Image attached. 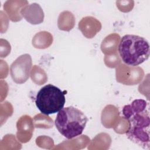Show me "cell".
<instances>
[{
	"mask_svg": "<svg viewBox=\"0 0 150 150\" xmlns=\"http://www.w3.org/2000/svg\"><path fill=\"white\" fill-rule=\"evenodd\" d=\"M150 107L149 102L136 99L122 108V114L129 124L127 138L144 149H150Z\"/></svg>",
	"mask_w": 150,
	"mask_h": 150,
	"instance_id": "cell-1",
	"label": "cell"
},
{
	"mask_svg": "<svg viewBox=\"0 0 150 150\" xmlns=\"http://www.w3.org/2000/svg\"><path fill=\"white\" fill-rule=\"evenodd\" d=\"M122 61L131 66H138L148 60L150 54L148 40L135 35H125L120 42L118 48Z\"/></svg>",
	"mask_w": 150,
	"mask_h": 150,
	"instance_id": "cell-2",
	"label": "cell"
},
{
	"mask_svg": "<svg viewBox=\"0 0 150 150\" xmlns=\"http://www.w3.org/2000/svg\"><path fill=\"white\" fill-rule=\"evenodd\" d=\"M87 121V117L81 110L70 106L57 112L54 124L60 134L71 139L82 134Z\"/></svg>",
	"mask_w": 150,
	"mask_h": 150,
	"instance_id": "cell-3",
	"label": "cell"
},
{
	"mask_svg": "<svg viewBox=\"0 0 150 150\" xmlns=\"http://www.w3.org/2000/svg\"><path fill=\"white\" fill-rule=\"evenodd\" d=\"M64 92L52 84L44 86L36 96L35 104L37 108L45 115L58 112L64 107L66 102Z\"/></svg>",
	"mask_w": 150,
	"mask_h": 150,
	"instance_id": "cell-4",
	"label": "cell"
},
{
	"mask_svg": "<svg viewBox=\"0 0 150 150\" xmlns=\"http://www.w3.org/2000/svg\"><path fill=\"white\" fill-rule=\"evenodd\" d=\"M23 60L24 55H22L11 64V77L13 80L17 83H23L25 82L29 77V74L32 65L30 56L26 54L24 62H23Z\"/></svg>",
	"mask_w": 150,
	"mask_h": 150,
	"instance_id": "cell-5",
	"label": "cell"
}]
</instances>
